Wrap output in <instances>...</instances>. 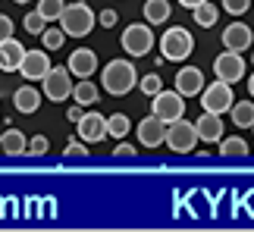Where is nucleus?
<instances>
[{
	"label": "nucleus",
	"mask_w": 254,
	"mask_h": 232,
	"mask_svg": "<svg viewBox=\"0 0 254 232\" xmlns=\"http://www.w3.org/2000/svg\"><path fill=\"white\" fill-rule=\"evenodd\" d=\"M194 125H198L201 141H207V144L223 141V119H220V113H207V110H204V116H198Z\"/></svg>",
	"instance_id": "a211bd4d"
},
{
	"label": "nucleus",
	"mask_w": 254,
	"mask_h": 232,
	"mask_svg": "<svg viewBox=\"0 0 254 232\" xmlns=\"http://www.w3.org/2000/svg\"><path fill=\"white\" fill-rule=\"evenodd\" d=\"M191 51H194V38H191L189 28L173 25V28L163 32V38H160V60L182 63V60H189Z\"/></svg>",
	"instance_id": "7ed1b4c3"
},
{
	"label": "nucleus",
	"mask_w": 254,
	"mask_h": 232,
	"mask_svg": "<svg viewBox=\"0 0 254 232\" xmlns=\"http://www.w3.org/2000/svg\"><path fill=\"white\" fill-rule=\"evenodd\" d=\"M138 85V69L132 66V60H110L101 69V88L113 98H123Z\"/></svg>",
	"instance_id": "f257e3e1"
},
{
	"label": "nucleus",
	"mask_w": 254,
	"mask_h": 232,
	"mask_svg": "<svg viewBox=\"0 0 254 232\" xmlns=\"http://www.w3.org/2000/svg\"><path fill=\"white\" fill-rule=\"evenodd\" d=\"M51 51H25L22 57V66H19V75H22L25 82H41L47 72H51Z\"/></svg>",
	"instance_id": "9d476101"
},
{
	"label": "nucleus",
	"mask_w": 254,
	"mask_h": 232,
	"mask_svg": "<svg viewBox=\"0 0 254 232\" xmlns=\"http://www.w3.org/2000/svg\"><path fill=\"white\" fill-rule=\"evenodd\" d=\"M198 141H201L198 125L189 122L185 116H182V119H176V122H170V129H167V148L173 154H194Z\"/></svg>",
	"instance_id": "39448f33"
},
{
	"label": "nucleus",
	"mask_w": 254,
	"mask_h": 232,
	"mask_svg": "<svg viewBox=\"0 0 254 232\" xmlns=\"http://www.w3.org/2000/svg\"><path fill=\"white\" fill-rule=\"evenodd\" d=\"M170 0H144V22L151 25H163L170 19Z\"/></svg>",
	"instance_id": "412c9836"
},
{
	"label": "nucleus",
	"mask_w": 254,
	"mask_h": 232,
	"mask_svg": "<svg viewBox=\"0 0 254 232\" xmlns=\"http://www.w3.org/2000/svg\"><path fill=\"white\" fill-rule=\"evenodd\" d=\"M69 72L75 75V79H91V75L97 72V54L88 51V47H75V51L69 54Z\"/></svg>",
	"instance_id": "4468645a"
},
{
	"label": "nucleus",
	"mask_w": 254,
	"mask_h": 232,
	"mask_svg": "<svg viewBox=\"0 0 254 232\" xmlns=\"http://www.w3.org/2000/svg\"><path fill=\"white\" fill-rule=\"evenodd\" d=\"M22 28L28 35H44V28H47V19L38 13V9H32V13H28L25 19H22Z\"/></svg>",
	"instance_id": "c85d7f7f"
},
{
	"label": "nucleus",
	"mask_w": 254,
	"mask_h": 232,
	"mask_svg": "<svg viewBox=\"0 0 254 232\" xmlns=\"http://www.w3.org/2000/svg\"><path fill=\"white\" fill-rule=\"evenodd\" d=\"M151 113L160 116L167 125L176 122V119H182V116H185V94L163 88L160 94H154V98H151Z\"/></svg>",
	"instance_id": "6e6552de"
},
{
	"label": "nucleus",
	"mask_w": 254,
	"mask_h": 232,
	"mask_svg": "<svg viewBox=\"0 0 254 232\" xmlns=\"http://www.w3.org/2000/svg\"><path fill=\"white\" fill-rule=\"evenodd\" d=\"M176 91L185 94V98H194V94L204 91V72L198 66H182L176 72Z\"/></svg>",
	"instance_id": "2eb2a0df"
},
{
	"label": "nucleus",
	"mask_w": 254,
	"mask_h": 232,
	"mask_svg": "<svg viewBox=\"0 0 254 232\" xmlns=\"http://www.w3.org/2000/svg\"><path fill=\"white\" fill-rule=\"evenodd\" d=\"M63 154H66V157H88V141H82V138H72V141L63 148Z\"/></svg>",
	"instance_id": "7c9ffc66"
},
{
	"label": "nucleus",
	"mask_w": 254,
	"mask_h": 232,
	"mask_svg": "<svg viewBox=\"0 0 254 232\" xmlns=\"http://www.w3.org/2000/svg\"><path fill=\"white\" fill-rule=\"evenodd\" d=\"M94 25H97V16H94V9L88 6L85 0L66 3L63 16H60V28H63L69 38H85V35H91Z\"/></svg>",
	"instance_id": "f03ea898"
},
{
	"label": "nucleus",
	"mask_w": 254,
	"mask_h": 232,
	"mask_svg": "<svg viewBox=\"0 0 254 232\" xmlns=\"http://www.w3.org/2000/svg\"><path fill=\"white\" fill-rule=\"evenodd\" d=\"M191 16H194V22H198L201 28H213V25H217V19H220V9L213 6L210 0H204L201 6L191 9Z\"/></svg>",
	"instance_id": "b1692460"
},
{
	"label": "nucleus",
	"mask_w": 254,
	"mask_h": 232,
	"mask_svg": "<svg viewBox=\"0 0 254 232\" xmlns=\"http://www.w3.org/2000/svg\"><path fill=\"white\" fill-rule=\"evenodd\" d=\"M116 22H120V16H116L113 9H104V13L97 16V25H104V28H113Z\"/></svg>",
	"instance_id": "f704fd0d"
},
{
	"label": "nucleus",
	"mask_w": 254,
	"mask_h": 232,
	"mask_svg": "<svg viewBox=\"0 0 254 232\" xmlns=\"http://www.w3.org/2000/svg\"><path fill=\"white\" fill-rule=\"evenodd\" d=\"M25 148H28V138L19 129L0 132V151H3L6 157H25Z\"/></svg>",
	"instance_id": "6ab92c4d"
},
{
	"label": "nucleus",
	"mask_w": 254,
	"mask_h": 232,
	"mask_svg": "<svg viewBox=\"0 0 254 232\" xmlns=\"http://www.w3.org/2000/svg\"><path fill=\"white\" fill-rule=\"evenodd\" d=\"M66 38H69V35H66L63 28H44V35H41V47H44V51H60Z\"/></svg>",
	"instance_id": "bb28decb"
},
{
	"label": "nucleus",
	"mask_w": 254,
	"mask_h": 232,
	"mask_svg": "<svg viewBox=\"0 0 254 232\" xmlns=\"http://www.w3.org/2000/svg\"><path fill=\"white\" fill-rule=\"evenodd\" d=\"M232 85L229 82H223V79H213L210 85H204V91H201V107L207 110V113H229L232 110Z\"/></svg>",
	"instance_id": "0eeeda50"
},
{
	"label": "nucleus",
	"mask_w": 254,
	"mask_h": 232,
	"mask_svg": "<svg viewBox=\"0 0 254 232\" xmlns=\"http://www.w3.org/2000/svg\"><path fill=\"white\" fill-rule=\"evenodd\" d=\"M167 129L170 125L160 119V116H144L138 119V144L141 148H160L163 141H167Z\"/></svg>",
	"instance_id": "9b49d317"
},
{
	"label": "nucleus",
	"mask_w": 254,
	"mask_h": 232,
	"mask_svg": "<svg viewBox=\"0 0 254 232\" xmlns=\"http://www.w3.org/2000/svg\"><path fill=\"white\" fill-rule=\"evenodd\" d=\"M51 151V141L44 138V135H35V138H28V148H25V157H44V154Z\"/></svg>",
	"instance_id": "c756f323"
},
{
	"label": "nucleus",
	"mask_w": 254,
	"mask_h": 232,
	"mask_svg": "<svg viewBox=\"0 0 254 232\" xmlns=\"http://www.w3.org/2000/svg\"><path fill=\"white\" fill-rule=\"evenodd\" d=\"M82 116H85V110H82V104H75V107L69 110V119H72V122H79Z\"/></svg>",
	"instance_id": "c9c22d12"
},
{
	"label": "nucleus",
	"mask_w": 254,
	"mask_h": 232,
	"mask_svg": "<svg viewBox=\"0 0 254 232\" xmlns=\"http://www.w3.org/2000/svg\"><path fill=\"white\" fill-rule=\"evenodd\" d=\"M138 91L141 94H148V98H154V94H160L163 91V79L157 72H148L144 79H138Z\"/></svg>",
	"instance_id": "cd10ccee"
},
{
	"label": "nucleus",
	"mask_w": 254,
	"mask_h": 232,
	"mask_svg": "<svg viewBox=\"0 0 254 232\" xmlns=\"http://www.w3.org/2000/svg\"><path fill=\"white\" fill-rule=\"evenodd\" d=\"M245 69L248 66H245V60H242V54H236V51H223L217 60H213V79H223L229 85L242 82Z\"/></svg>",
	"instance_id": "1a4fd4ad"
},
{
	"label": "nucleus",
	"mask_w": 254,
	"mask_h": 232,
	"mask_svg": "<svg viewBox=\"0 0 254 232\" xmlns=\"http://www.w3.org/2000/svg\"><path fill=\"white\" fill-rule=\"evenodd\" d=\"M132 132V119L126 113H110L107 116V138H126V135Z\"/></svg>",
	"instance_id": "5701e85b"
},
{
	"label": "nucleus",
	"mask_w": 254,
	"mask_h": 232,
	"mask_svg": "<svg viewBox=\"0 0 254 232\" xmlns=\"http://www.w3.org/2000/svg\"><path fill=\"white\" fill-rule=\"evenodd\" d=\"M251 44H254V32L245 22H232V25L223 28V47H226V51L242 54V51H248Z\"/></svg>",
	"instance_id": "ddd939ff"
},
{
	"label": "nucleus",
	"mask_w": 254,
	"mask_h": 232,
	"mask_svg": "<svg viewBox=\"0 0 254 232\" xmlns=\"http://www.w3.org/2000/svg\"><path fill=\"white\" fill-rule=\"evenodd\" d=\"M75 132H79V138L88 141V144H97L107 138V116L97 113V110H88L79 122H75Z\"/></svg>",
	"instance_id": "f8f14e48"
},
{
	"label": "nucleus",
	"mask_w": 254,
	"mask_h": 232,
	"mask_svg": "<svg viewBox=\"0 0 254 232\" xmlns=\"http://www.w3.org/2000/svg\"><path fill=\"white\" fill-rule=\"evenodd\" d=\"M232 122L239 125V129H254V101H239V104H232Z\"/></svg>",
	"instance_id": "4be33fe9"
},
{
	"label": "nucleus",
	"mask_w": 254,
	"mask_h": 232,
	"mask_svg": "<svg viewBox=\"0 0 254 232\" xmlns=\"http://www.w3.org/2000/svg\"><path fill=\"white\" fill-rule=\"evenodd\" d=\"M120 44H123V51L129 54V57H148L151 47H154V28H151V22H132V25H126Z\"/></svg>",
	"instance_id": "423d86ee"
},
{
	"label": "nucleus",
	"mask_w": 254,
	"mask_h": 232,
	"mask_svg": "<svg viewBox=\"0 0 254 232\" xmlns=\"http://www.w3.org/2000/svg\"><path fill=\"white\" fill-rule=\"evenodd\" d=\"M135 154H138V148H135V144H129V141H120L113 148V157H135Z\"/></svg>",
	"instance_id": "473e14b6"
},
{
	"label": "nucleus",
	"mask_w": 254,
	"mask_h": 232,
	"mask_svg": "<svg viewBox=\"0 0 254 232\" xmlns=\"http://www.w3.org/2000/svg\"><path fill=\"white\" fill-rule=\"evenodd\" d=\"M13 3H28V0H13Z\"/></svg>",
	"instance_id": "58836bf2"
},
{
	"label": "nucleus",
	"mask_w": 254,
	"mask_h": 232,
	"mask_svg": "<svg viewBox=\"0 0 254 232\" xmlns=\"http://www.w3.org/2000/svg\"><path fill=\"white\" fill-rule=\"evenodd\" d=\"M223 6H226V13H232V16H242V13H248L251 0H223Z\"/></svg>",
	"instance_id": "2f4dec72"
},
{
	"label": "nucleus",
	"mask_w": 254,
	"mask_h": 232,
	"mask_svg": "<svg viewBox=\"0 0 254 232\" xmlns=\"http://www.w3.org/2000/svg\"><path fill=\"white\" fill-rule=\"evenodd\" d=\"M220 154H223V157H245V154H248V141L239 138V135H236V138H223L220 141Z\"/></svg>",
	"instance_id": "393cba45"
},
{
	"label": "nucleus",
	"mask_w": 254,
	"mask_h": 232,
	"mask_svg": "<svg viewBox=\"0 0 254 232\" xmlns=\"http://www.w3.org/2000/svg\"><path fill=\"white\" fill-rule=\"evenodd\" d=\"M248 94L254 98V72H251V79H248Z\"/></svg>",
	"instance_id": "4c0bfd02"
},
{
	"label": "nucleus",
	"mask_w": 254,
	"mask_h": 232,
	"mask_svg": "<svg viewBox=\"0 0 254 232\" xmlns=\"http://www.w3.org/2000/svg\"><path fill=\"white\" fill-rule=\"evenodd\" d=\"M41 101H44V91H38L35 85H22V88H16V94H13V107L22 113V116L38 113Z\"/></svg>",
	"instance_id": "f3484780"
},
{
	"label": "nucleus",
	"mask_w": 254,
	"mask_h": 232,
	"mask_svg": "<svg viewBox=\"0 0 254 232\" xmlns=\"http://www.w3.org/2000/svg\"><path fill=\"white\" fill-rule=\"evenodd\" d=\"M6 38H13V19L0 13V41H6Z\"/></svg>",
	"instance_id": "72a5a7b5"
},
{
	"label": "nucleus",
	"mask_w": 254,
	"mask_h": 232,
	"mask_svg": "<svg viewBox=\"0 0 254 232\" xmlns=\"http://www.w3.org/2000/svg\"><path fill=\"white\" fill-rule=\"evenodd\" d=\"M72 101L82 104V107H94L97 101H101V91H97V85L91 79H79L72 88Z\"/></svg>",
	"instance_id": "aec40b11"
},
{
	"label": "nucleus",
	"mask_w": 254,
	"mask_h": 232,
	"mask_svg": "<svg viewBox=\"0 0 254 232\" xmlns=\"http://www.w3.org/2000/svg\"><path fill=\"white\" fill-rule=\"evenodd\" d=\"M25 51H28V47H22L16 38H6V41H0V69H3V72H19Z\"/></svg>",
	"instance_id": "dca6fc26"
},
{
	"label": "nucleus",
	"mask_w": 254,
	"mask_h": 232,
	"mask_svg": "<svg viewBox=\"0 0 254 232\" xmlns=\"http://www.w3.org/2000/svg\"><path fill=\"white\" fill-rule=\"evenodd\" d=\"M179 3H182L185 9H194V6H201V3H204V0H179Z\"/></svg>",
	"instance_id": "e433bc0d"
},
{
	"label": "nucleus",
	"mask_w": 254,
	"mask_h": 232,
	"mask_svg": "<svg viewBox=\"0 0 254 232\" xmlns=\"http://www.w3.org/2000/svg\"><path fill=\"white\" fill-rule=\"evenodd\" d=\"M63 9H66L63 0H38V13H41L47 22H60Z\"/></svg>",
	"instance_id": "a878e982"
},
{
	"label": "nucleus",
	"mask_w": 254,
	"mask_h": 232,
	"mask_svg": "<svg viewBox=\"0 0 254 232\" xmlns=\"http://www.w3.org/2000/svg\"><path fill=\"white\" fill-rule=\"evenodd\" d=\"M72 88H75V82H72L69 66H51V72L41 79L44 98L54 101V104H63L66 98H72Z\"/></svg>",
	"instance_id": "20e7f679"
}]
</instances>
